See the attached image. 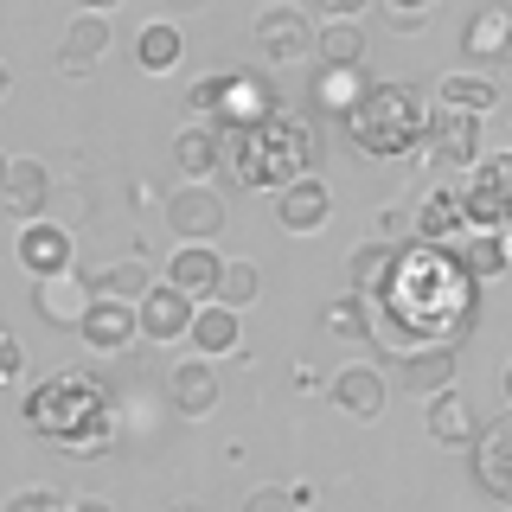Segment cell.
Segmentation results:
<instances>
[{"label":"cell","instance_id":"6da1fadb","mask_svg":"<svg viewBox=\"0 0 512 512\" xmlns=\"http://www.w3.org/2000/svg\"><path fill=\"white\" fill-rule=\"evenodd\" d=\"M474 276L461 269L455 250H436V244H404V263H397L391 288L378 301V327L372 340L404 359V352H436V346H455L474 320Z\"/></svg>","mask_w":512,"mask_h":512},{"label":"cell","instance_id":"7a4b0ae2","mask_svg":"<svg viewBox=\"0 0 512 512\" xmlns=\"http://www.w3.org/2000/svg\"><path fill=\"white\" fill-rule=\"evenodd\" d=\"M224 167L244 192H288L320 180V128L301 109H276L256 128H224Z\"/></svg>","mask_w":512,"mask_h":512},{"label":"cell","instance_id":"3957f363","mask_svg":"<svg viewBox=\"0 0 512 512\" xmlns=\"http://www.w3.org/2000/svg\"><path fill=\"white\" fill-rule=\"evenodd\" d=\"M26 423L32 436H45L64 455H103L116 442V404L90 372H52L45 384H32L26 397Z\"/></svg>","mask_w":512,"mask_h":512},{"label":"cell","instance_id":"277c9868","mask_svg":"<svg viewBox=\"0 0 512 512\" xmlns=\"http://www.w3.org/2000/svg\"><path fill=\"white\" fill-rule=\"evenodd\" d=\"M429 128H436V103L423 90L397 84V77H372V90L346 116V141L365 160H397L410 148H429Z\"/></svg>","mask_w":512,"mask_h":512},{"label":"cell","instance_id":"5b68a950","mask_svg":"<svg viewBox=\"0 0 512 512\" xmlns=\"http://www.w3.org/2000/svg\"><path fill=\"white\" fill-rule=\"evenodd\" d=\"M461 205H468L474 231H512V148L506 154H480L461 173Z\"/></svg>","mask_w":512,"mask_h":512},{"label":"cell","instance_id":"8992f818","mask_svg":"<svg viewBox=\"0 0 512 512\" xmlns=\"http://www.w3.org/2000/svg\"><path fill=\"white\" fill-rule=\"evenodd\" d=\"M250 39H256V58H263V64H301V58L314 52V39H320V20H314L308 7H288V0H276V7L256 13Z\"/></svg>","mask_w":512,"mask_h":512},{"label":"cell","instance_id":"52a82bcc","mask_svg":"<svg viewBox=\"0 0 512 512\" xmlns=\"http://www.w3.org/2000/svg\"><path fill=\"white\" fill-rule=\"evenodd\" d=\"M52 205H58L52 173H45L32 154H13L7 173H0V212L26 231V224H45V218H52Z\"/></svg>","mask_w":512,"mask_h":512},{"label":"cell","instance_id":"ba28073f","mask_svg":"<svg viewBox=\"0 0 512 512\" xmlns=\"http://www.w3.org/2000/svg\"><path fill=\"white\" fill-rule=\"evenodd\" d=\"M13 256H20V269H26L32 282L71 276V269H77V244H71V224L45 218V224H26V231H13Z\"/></svg>","mask_w":512,"mask_h":512},{"label":"cell","instance_id":"9c48e42d","mask_svg":"<svg viewBox=\"0 0 512 512\" xmlns=\"http://www.w3.org/2000/svg\"><path fill=\"white\" fill-rule=\"evenodd\" d=\"M224 199L212 186H180V192H167V231L180 237V244H218V231H224Z\"/></svg>","mask_w":512,"mask_h":512},{"label":"cell","instance_id":"30bf717a","mask_svg":"<svg viewBox=\"0 0 512 512\" xmlns=\"http://www.w3.org/2000/svg\"><path fill=\"white\" fill-rule=\"evenodd\" d=\"M474 237L468 205H461V186H429L423 205H416V244H436V250H461Z\"/></svg>","mask_w":512,"mask_h":512},{"label":"cell","instance_id":"8fae6325","mask_svg":"<svg viewBox=\"0 0 512 512\" xmlns=\"http://www.w3.org/2000/svg\"><path fill=\"white\" fill-rule=\"evenodd\" d=\"M327 397H333V410L352 416V423H378L384 404H391V378L378 372V365H346V372H333L327 378Z\"/></svg>","mask_w":512,"mask_h":512},{"label":"cell","instance_id":"7c38bea8","mask_svg":"<svg viewBox=\"0 0 512 512\" xmlns=\"http://www.w3.org/2000/svg\"><path fill=\"white\" fill-rule=\"evenodd\" d=\"M282 109V96L269 77H256V71H224V103H218V128H256V122H269Z\"/></svg>","mask_w":512,"mask_h":512},{"label":"cell","instance_id":"4fadbf2b","mask_svg":"<svg viewBox=\"0 0 512 512\" xmlns=\"http://www.w3.org/2000/svg\"><path fill=\"white\" fill-rule=\"evenodd\" d=\"M77 340H84L90 352H103V359H116V352H128V346L141 340V308H135V301L96 295L90 314H84V327H77Z\"/></svg>","mask_w":512,"mask_h":512},{"label":"cell","instance_id":"5bb4252c","mask_svg":"<svg viewBox=\"0 0 512 512\" xmlns=\"http://www.w3.org/2000/svg\"><path fill=\"white\" fill-rule=\"evenodd\" d=\"M192 320H199V301L173 282H154L148 301H141V340H154V346L192 340Z\"/></svg>","mask_w":512,"mask_h":512},{"label":"cell","instance_id":"9a60e30c","mask_svg":"<svg viewBox=\"0 0 512 512\" xmlns=\"http://www.w3.org/2000/svg\"><path fill=\"white\" fill-rule=\"evenodd\" d=\"M474 455V480L493 493L500 506H512V410H500L487 429H480V442L468 448Z\"/></svg>","mask_w":512,"mask_h":512},{"label":"cell","instance_id":"2e32d148","mask_svg":"<svg viewBox=\"0 0 512 512\" xmlns=\"http://www.w3.org/2000/svg\"><path fill=\"white\" fill-rule=\"evenodd\" d=\"M90 301H96V288L84 269H71V276H52V282H32V314L45 320V327H84V314H90Z\"/></svg>","mask_w":512,"mask_h":512},{"label":"cell","instance_id":"e0dca14e","mask_svg":"<svg viewBox=\"0 0 512 512\" xmlns=\"http://www.w3.org/2000/svg\"><path fill=\"white\" fill-rule=\"evenodd\" d=\"M224 269H231V256H218L212 244H180L167 256V282L173 288H186L192 301H218V288H224Z\"/></svg>","mask_w":512,"mask_h":512},{"label":"cell","instance_id":"ac0fdd59","mask_svg":"<svg viewBox=\"0 0 512 512\" xmlns=\"http://www.w3.org/2000/svg\"><path fill=\"white\" fill-rule=\"evenodd\" d=\"M397 263H404V244H391V237H365V244H352V256H346L352 295H365L378 308L384 288H391V276H397Z\"/></svg>","mask_w":512,"mask_h":512},{"label":"cell","instance_id":"d6986e66","mask_svg":"<svg viewBox=\"0 0 512 512\" xmlns=\"http://www.w3.org/2000/svg\"><path fill=\"white\" fill-rule=\"evenodd\" d=\"M103 58H109V20L103 13H77L58 39V71L64 77H96Z\"/></svg>","mask_w":512,"mask_h":512},{"label":"cell","instance_id":"ffe728a7","mask_svg":"<svg viewBox=\"0 0 512 512\" xmlns=\"http://www.w3.org/2000/svg\"><path fill=\"white\" fill-rule=\"evenodd\" d=\"M276 224H282V231H295V237L327 231V224H333V192H327V180H301V186L276 192Z\"/></svg>","mask_w":512,"mask_h":512},{"label":"cell","instance_id":"44dd1931","mask_svg":"<svg viewBox=\"0 0 512 512\" xmlns=\"http://www.w3.org/2000/svg\"><path fill=\"white\" fill-rule=\"evenodd\" d=\"M173 167H180L186 186H212V173L224 167V128H212V122L180 128V135H173Z\"/></svg>","mask_w":512,"mask_h":512},{"label":"cell","instance_id":"7402d4cb","mask_svg":"<svg viewBox=\"0 0 512 512\" xmlns=\"http://www.w3.org/2000/svg\"><path fill=\"white\" fill-rule=\"evenodd\" d=\"M167 397H173V410H180V416H192V423L212 416L218 410V372H212V359H199V352L180 359L167 372Z\"/></svg>","mask_w":512,"mask_h":512},{"label":"cell","instance_id":"603a6c76","mask_svg":"<svg viewBox=\"0 0 512 512\" xmlns=\"http://www.w3.org/2000/svg\"><path fill=\"white\" fill-rule=\"evenodd\" d=\"M429 154H442L448 167L468 173L480 154H487V141H480V116H461V109H442L436 103V128H429Z\"/></svg>","mask_w":512,"mask_h":512},{"label":"cell","instance_id":"cb8c5ba5","mask_svg":"<svg viewBox=\"0 0 512 512\" xmlns=\"http://www.w3.org/2000/svg\"><path fill=\"white\" fill-rule=\"evenodd\" d=\"M423 423H429V442H442V448H474L480 442V416L468 404V391H442V397H429V410H423Z\"/></svg>","mask_w":512,"mask_h":512},{"label":"cell","instance_id":"d4e9b609","mask_svg":"<svg viewBox=\"0 0 512 512\" xmlns=\"http://www.w3.org/2000/svg\"><path fill=\"white\" fill-rule=\"evenodd\" d=\"M461 52L487 58V64L493 58H512V7H506V0H480L468 32H461Z\"/></svg>","mask_w":512,"mask_h":512},{"label":"cell","instance_id":"484cf974","mask_svg":"<svg viewBox=\"0 0 512 512\" xmlns=\"http://www.w3.org/2000/svg\"><path fill=\"white\" fill-rule=\"evenodd\" d=\"M391 378L404 384L410 397H442V391H455V346H436V352H404Z\"/></svg>","mask_w":512,"mask_h":512},{"label":"cell","instance_id":"4316f807","mask_svg":"<svg viewBox=\"0 0 512 512\" xmlns=\"http://www.w3.org/2000/svg\"><path fill=\"white\" fill-rule=\"evenodd\" d=\"M237 346H244V314L224 308V301H205L199 320H192V352L199 359H231Z\"/></svg>","mask_w":512,"mask_h":512},{"label":"cell","instance_id":"83f0119b","mask_svg":"<svg viewBox=\"0 0 512 512\" xmlns=\"http://www.w3.org/2000/svg\"><path fill=\"white\" fill-rule=\"evenodd\" d=\"M180 58H186V32H180V20H148V26L135 32V71L167 77V71H180Z\"/></svg>","mask_w":512,"mask_h":512},{"label":"cell","instance_id":"f1b7e54d","mask_svg":"<svg viewBox=\"0 0 512 512\" xmlns=\"http://www.w3.org/2000/svg\"><path fill=\"white\" fill-rule=\"evenodd\" d=\"M372 90V77L365 71H333V64H320L314 71V84H308V103L320 109V116H352V109H359V96Z\"/></svg>","mask_w":512,"mask_h":512},{"label":"cell","instance_id":"f546056e","mask_svg":"<svg viewBox=\"0 0 512 512\" xmlns=\"http://www.w3.org/2000/svg\"><path fill=\"white\" fill-rule=\"evenodd\" d=\"M436 103H442V109H461V116H480V122H487L493 109H500V84H493V77H480V71H448L442 84H436Z\"/></svg>","mask_w":512,"mask_h":512},{"label":"cell","instance_id":"4dcf8cb0","mask_svg":"<svg viewBox=\"0 0 512 512\" xmlns=\"http://www.w3.org/2000/svg\"><path fill=\"white\" fill-rule=\"evenodd\" d=\"M314 58L333 71H365V26L359 20H327L314 39Z\"/></svg>","mask_w":512,"mask_h":512},{"label":"cell","instance_id":"1f68e13d","mask_svg":"<svg viewBox=\"0 0 512 512\" xmlns=\"http://www.w3.org/2000/svg\"><path fill=\"white\" fill-rule=\"evenodd\" d=\"M455 256H461V269H468L474 282H493V276L512 269V231H474Z\"/></svg>","mask_w":512,"mask_h":512},{"label":"cell","instance_id":"d6a6232c","mask_svg":"<svg viewBox=\"0 0 512 512\" xmlns=\"http://www.w3.org/2000/svg\"><path fill=\"white\" fill-rule=\"evenodd\" d=\"M90 276V288L96 295H109V301H148V288H154V276H148V263H135V256H122V263H109V269H84Z\"/></svg>","mask_w":512,"mask_h":512},{"label":"cell","instance_id":"836d02e7","mask_svg":"<svg viewBox=\"0 0 512 512\" xmlns=\"http://www.w3.org/2000/svg\"><path fill=\"white\" fill-rule=\"evenodd\" d=\"M320 327H327L333 340H365V333L378 327V314H372V301H365V295H340V301H327Z\"/></svg>","mask_w":512,"mask_h":512},{"label":"cell","instance_id":"e575fe53","mask_svg":"<svg viewBox=\"0 0 512 512\" xmlns=\"http://www.w3.org/2000/svg\"><path fill=\"white\" fill-rule=\"evenodd\" d=\"M256 288H263V282H256V263H237V256H231V269H224V288H218V301H224V308H237V314H244L250 301H256Z\"/></svg>","mask_w":512,"mask_h":512},{"label":"cell","instance_id":"d590c367","mask_svg":"<svg viewBox=\"0 0 512 512\" xmlns=\"http://www.w3.org/2000/svg\"><path fill=\"white\" fill-rule=\"evenodd\" d=\"M0 512H71V500L58 487H20V493H7Z\"/></svg>","mask_w":512,"mask_h":512},{"label":"cell","instance_id":"8d00e7d4","mask_svg":"<svg viewBox=\"0 0 512 512\" xmlns=\"http://www.w3.org/2000/svg\"><path fill=\"white\" fill-rule=\"evenodd\" d=\"M218 103H224V77H199V84H186V109H192V116L212 122Z\"/></svg>","mask_w":512,"mask_h":512},{"label":"cell","instance_id":"74e56055","mask_svg":"<svg viewBox=\"0 0 512 512\" xmlns=\"http://www.w3.org/2000/svg\"><path fill=\"white\" fill-rule=\"evenodd\" d=\"M308 13H314L320 26H327V20H359V26H365V13H372V0H308Z\"/></svg>","mask_w":512,"mask_h":512},{"label":"cell","instance_id":"f35d334b","mask_svg":"<svg viewBox=\"0 0 512 512\" xmlns=\"http://www.w3.org/2000/svg\"><path fill=\"white\" fill-rule=\"evenodd\" d=\"M244 512H301V500H295V487H256Z\"/></svg>","mask_w":512,"mask_h":512},{"label":"cell","instance_id":"ab89813d","mask_svg":"<svg viewBox=\"0 0 512 512\" xmlns=\"http://www.w3.org/2000/svg\"><path fill=\"white\" fill-rule=\"evenodd\" d=\"M429 7H436V0H384V13H391V26H397V32L423 26V20H429Z\"/></svg>","mask_w":512,"mask_h":512},{"label":"cell","instance_id":"60d3db41","mask_svg":"<svg viewBox=\"0 0 512 512\" xmlns=\"http://www.w3.org/2000/svg\"><path fill=\"white\" fill-rule=\"evenodd\" d=\"M26 372V346H20V333H0V378H20Z\"/></svg>","mask_w":512,"mask_h":512},{"label":"cell","instance_id":"b9f144b4","mask_svg":"<svg viewBox=\"0 0 512 512\" xmlns=\"http://www.w3.org/2000/svg\"><path fill=\"white\" fill-rule=\"evenodd\" d=\"M167 7V20H180V13H205V0H160Z\"/></svg>","mask_w":512,"mask_h":512},{"label":"cell","instance_id":"7bdbcfd3","mask_svg":"<svg viewBox=\"0 0 512 512\" xmlns=\"http://www.w3.org/2000/svg\"><path fill=\"white\" fill-rule=\"evenodd\" d=\"M116 7H122V0H77V13H103V20H109Z\"/></svg>","mask_w":512,"mask_h":512},{"label":"cell","instance_id":"ee69618b","mask_svg":"<svg viewBox=\"0 0 512 512\" xmlns=\"http://www.w3.org/2000/svg\"><path fill=\"white\" fill-rule=\"evenodd\" d=\"M71 512H116L109 500H96V493H84V500H71Z\"/></svg>","mask_w":512,"mask_h":512},{"label":"cell","instance_id":"f6af8a7d","mask_svg":"<svg viewBox=\"0 0 512 512\" xmlns=\"http://www.w3.org/2000/svg\"><path fill=\"white\" fill-rule=\"evenodd\" d=\"M500 397H506V410H512V359L500 365Z\"/></svg>","mask_w":512,"mask_h":512},{"label":"cell","instance_id":"bcb514c9","mask_svg":"<svg viewBox=\"0 0 512 512\" xmlns=\"http://www.w3.org/2000/svg\"><path fill=\"white\" fill-rule=\"evenodd\" d=\"M167 512H205V506H199V500H173Z\"/></svg>","mask_w":512,"mask_h":512}]
</instances>
